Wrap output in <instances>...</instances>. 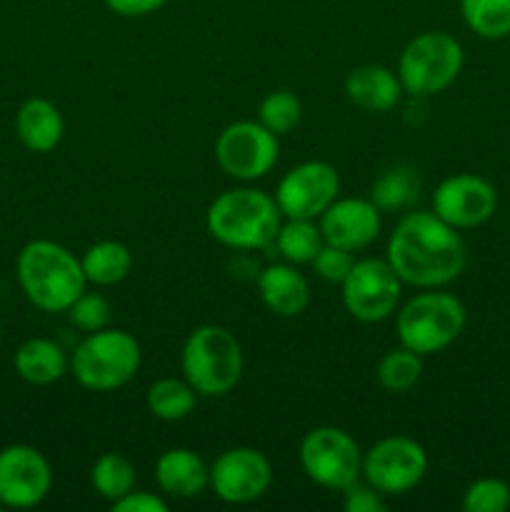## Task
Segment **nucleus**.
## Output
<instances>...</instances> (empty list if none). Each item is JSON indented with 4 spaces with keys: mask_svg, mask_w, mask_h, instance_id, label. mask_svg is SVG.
Listing matches in <instances>:
<instances>
[{
    "mask_svg": "<svg viewBox=\"0 0 510 512\" xmlns=\"http://www.w3.org/2000/svg\"><path fill=\"white\" fill-rule=\"evenodd\" d=\"M428 470V455L423 445L405 435H390L378 440L363 455V478L383 495L410 493Z\"/></svg>",
    "mask_w": 510,
    "mask_h": 512,
    "instance_id": "obj_9",
    "label": "nucleus"
},
{
    "mask_svg": "<svg viewBox=\"0 0 510 512\" xmlns=\"http://www.w3.org/2000/svg\"><path fill=\"white\" fill-rule=\"evenodd\" d=\"M343 305L360 323H380L390 318L400 300L403 280L395 275L388 260L365 258L353 263L343 280Z\"/></svg>",
    "mask_w": 510,
    "mask_h": 512,
    "instance_id": "obj_10",
    "label": "nucleus"
},
{
    "mask_svg": "<svg viewBox=\"0 0 510 512\" xmlns=\"http://www.w3.org/2000/svg\"><path fill=\"white\" fill-rule=\"evenodd\" d=\"M165 3H168V0H105V5H108L115 15H123V18H140V15L155 13V10L163 8Z\"/></svg>",
    "mask_w": 510,
    "mask_h": 512,
    "instance_id": "obj_35",
    "label": "nucleus"
},
{
    "mask_svg": "<svg viewBox=\"0 0 510 512\" xmlns=\"http://www.w3.org/2000/svg\"><path fill=\"white\" fill-rule=\"evenodd\" d=\"M300 465L320 488L343 493L363 475V453L340 428H315L300 443Z\"/></svg>",
    "mask_w": 510,
    "mask_h": 512,
    "instance_id": "obj_8",
    "label": "nucleus"
},
{
    "mask_svg": "<svg viewBox=\"0 0 510 512\" xmlns=\"http://www.w3.org/2000/svg\"><path fill=\"white\" fill-rule=\"evenodd\" d=\"M260 300L270 313L280 318H295L305 313L310 303V285L303 278V273L288 265H268L258 278Z\"/></svg>",
    "mask_w": 510,
    "mask_h": 512,
    "instance_id": "obj_17",
    "label": "nucleus"
},
{
    "mask_svg": "<svg viewBox=\"0 0 510 512\" xmlns=\"http://www.w3.org/2000/svg\"><path fill=\"white\" fill-rule=\"evenodd\" d=\"M80 265H83L88 283L108 288V285H115L128 278L130 268H133V255L118 240H103V243H95L85 250Z\"/></svg>",
    "mask_w": 510,
    "mask_h": 512,
    "instance_id": "obj_22",
    "label": "nucleus"
},
{
    "mask_svg": "<svg viewBox=\"0 0 510 512\" xmlns=\"http://www.w3.org/2000/svg\"><path fill=\"white\" fill-rule=\"evenodd\" d=\"M110 505H113V512H168V503L163 498L153 493H138V490H130L128 495Z\"/></svg>",
    "mask_w": 510,
    "mask_h": 512,
    "instance_id": "obj_34",
    "label": "nucleus"
},
{
    "mask_svg": "<svg viewBox=\"0 0 510 512\" xmlns=\"http://www.w3.org/2000/svg\"><path fill=\"white\" fill-rule=\"evenodd\" d=\"M155 480L163 493L188 500L210 488V468L193 450L173 448L165 450L155 463Z\"/></svg>",
    "mask_w": 510,
    "mask_h": 512,
    "instance_id": "obj_18",
    "label": "nucleus"
},
{
    "mask_svg": "<svg viewBox=\"0 0 510 512\" xmlns=\"http://www.w3.org/2000/svg\"><path fill=\"white\" fill-rule=\"evenodd\" d=\"M273 245L288 263L303 265L313 263L315 255L325 245V238L320 233V225H315L313 220L288 218V223L280 225L278 238H275Z\"/></svg>",
    "mask_w": 510,
    "mask_h": 512,
    "instance_id": "obj_25",
    "label": "nucleus"
},
{
    "mask_svg": "<svg viewBox=\"0 0 510 512\" xmlns=\"http://www.w3.org/2000/svg\"><path fill=\"white\" fill-rule=\"evenodd\" d=\"M465 320V305L455 295L430 288V293L415 295L403 305L395 325L403 348L423 358L453 345L463 333Z\"/></svg>",
    "mask_w": 510,
    "mask_h": 512,
    "instance_id": "obj_6",
    "label": "nucleus"
},
{
    "mask_svg": "<svg viewBox=\"0 0 510 512\" xmlns=\"http://www.w3.org/2000/svg\"><path fill=\"white\" fill-rule=\"evenodd\" d=\"M215 160L230 178L258 180L268 175L278 160V135L263 123L238 120L215 140Z\"/></svg>",
    "mask_w": 510,
    "mask_h": 512,
    "instance_id": "obj_11",
    "label": "nucleus"
},
{
    "mask_svg": "<svg viewBox=\"0 0 510 512\" xmlns=\"http://www.w3.org/2000/svg\"><path fill=\"white\" fill-rule=\"evenodd\" d=\"M135 480H138L135 465L120 453L100 455L95 460L93 470H90V483H93V488L105 500H110V503H115L123 495H128L130 490H135Z\"/></svg>",
    "mask_w": 510,
    "mask_h": 512,
    "instance_id": "obj_26",
    "label": "nucleus"
},
{
    "mask_svg": "<svg viewBox=\"0 0 510 512\" xmlns=\"http://www.w3.org/2000/svg\"><path fill=\"white\" fill-rule=\"evenodd\" d=\"M320 233L325 243L355 253L363 250L378 238L380 210L373 200L363 198H335L320 215Z\"/></svg>",
    "mask_w": 510,
    "mask_h": 512,
    "instance_id": "obj_16",
    "label": "nucleus"
},
{
    "mask_svg": "<svg viewBox=\"0 0 510 512\" xmlns=\"http://www.w3.org/2000/svg\"><path fill=\"white\" fill-rule=\"evenodd\" d=\"M345 95L368 113H385L398 105L403 85L393 70L383 65H363L345 78Z\"/></svg>",
    "mask_w": 510,
    "mask_h": 512,
    "instance_id": "obj_19",
    "label": "nucleus"
},
{
    "mask_svg": "<svg viewBox=\"0 0 510 512\" xmlns=\"http://www.w3.org/2000/svg\"><path fill=\"white\" fill-rule=\"evenodd\" d=\"M53 485V470L33 445H8L0 450V505L28 510L43 503Z\"/></svg>",
    "mask_w": 510,
    "mask_h": 512,
    "instance_id": "obj_13",
    "label": "nucleus"
},
{
    "mask_svg": "<svg viewBox=\"0 0 510 512\" xmlns=\"http://www.w3.org/2000/svg\"><path fill=\"white\" fill-rule=\"evenodd\" d=\"M70 323L75 325L83 333H95V330L108 328L110 315H113V308H110L108 300L98 293H83L68 310Z\"/></svg>",
    "mask_w": 510,
    "mask_h": 512,
    "instance_id": "obj_31",
    "label": "nucleus"
},
{
    "mask_svg": "<svg viewBox=\"0 0 510 512\" xmlns=\"http://www.w3.org/2000/svg\"><path fill=\"white\" fill-rule=\"evenodd\" d=\"M15 133L33 153H50L63 140L65 123L60 110L45 98H30L15 115Z\"/></svg>",
    "mask_w": 510,
    "mask_h": 512,
    "instance_id": "obj_20",
    "label": "nucleus"
},
{
    "mask_svg": "<svg viewBox=\"0 0 510 512\" xmlns=\"http://www.w3.org/2000/svg\"><path fill=\"white\" fill-rule=\"evenodd\" d=\"M420 195V178L413 168L408 165H398V168L388 170L375 180L373 190H370V200L380 213H393V210H403L413 205Z\"/></svg>",
    "mask_w": 510,
    "mask_h": 512,
    "instance_id": "obj_24",
    "label": "nucleus"
},
{
    "mask_svg": "<svg viewBox=\"0 0 510 512\" xmlns=\"http://www.w3.org/2000/svg\"><path fill=\"white\" fill-rule=\"evenodd\" d=\"M338 190V170L323 160H308L283 175L275 190V203L283 218L315 220L338 198Z\"/></svg>",
    "mask_w": 510,
    "mask_h": 512,
    "instance_id": "obj_12",
    "label": "nucleus"
},
{
    "mask_svg": "<svg viewBox=\"0 0 510 512\" xmlns=\"http://www.w3.org/2000/svg\"><path fill=\"white\" fill-rule=\"evenodd\" d=\"M463 48L453 35L443 30L420 33L403 48L398 60V78L405 93L415 98H430L443 93L460 75Z\"/></svg>",
    "mask_w": 510,
    "mask_h": 512,
    "instance_id": "obj_7",
    "label": "nucleus"
},
{
    "mask_svg": "<svg viewBox=\"0 0 510 512\" xmlns=\"http://www.w3.org/2000/svg\"><path fill=\"white\" fill-rule=\"evenodd\" d=\"M208 233L235 250H265L275 243L283 225L275 198L258 188H233L210 203Z\"/></svg>",
    "mask_w": 510,
    "mask_h": 512,
    "instance_id": "obj_3",
    "label": "nucleus"
},
{
    "mask_svg": "<svg viewBox=\"0 0 510 512\" xmlns=\"http://www.w3.org/2000/svg\"><path fill=\"white\" fill-rule=\"evenodd\" d=\"M300 118H303V108L290 90H275L260 103L258 123H263L275 135H288L290 130L298 128Z\"/></svg>",
    "mask_w": 510,
    "mask_h": 512,
    "instance_id": "obj_29",
    "label": "nucleus"
},
{
    "mask_svg": "<svg viewBox=\"0 0 510 512\" xmlns=\"http://www.w3.org/2000/svg\"><path fill=\"white\" fill-rule=\"evenodd\" d=\"M465 25L485 40L510 35V0H460Z\"/></svg>",
    "mask_w": 510,
    "mask_h": 512,
    "instance_id": "obj_27",
    "label": "nucleus"
},
{
    "mask_svg": "<svg viewBox=\"0 0 510 512\" xmlns=\"http://www.w3.org/2000/svg\"><path fill=\"white\" fill-rule=\"evenodd\" d=\"M20 290L43 313H65L85 293L80 260L53 240H30L15 260Z\"/></svg>",
    "mask_w": 510,
    "mask_h": 512,
    "instance_id": "obj_2",
    "label": "nucleus"
},
{
    "mask_svg": "<svg viewBox=\"0 0 510 512\" xmlns=\"http://www.w3.org/2000/svg\"><path fill=\"white\" fill-rule=\"evenodd\" d=\"M385 260L405 285L430 290L460 278L468 248L453 225L435 213H408L390 233Z\"/></svg>",
    "mask_w": 510,
    "mask_h": 512,
    "instance_id": "obj_1",
    "label": "nucleus"
},
{
    "mask_svg": "<svg viewBox=\"0 0 510 512\" xmlns=\"http://www.w3.org/2000/svg\"><path fill=\"white\" fill-rule=\"evenodd\" d=\"M0 510H3V505H0Z\"/></svg>",
    "mask_w": 510,
    "mask_h": 512,
    "instance_id": "obj_36",
    "label": "nucleus"
},
{
    "mask_svg": "<svg viewBox=\"0 0 510 512\" xmlns=\"http://www.w3.org/2000/svg\"><path fill=\"white\" fill-rule=\"evenodd\" d=\"M140 343L125 330L103 328L90 333L70 358V373L83 388L110 393L133 380L140 368Z\"/></svg>",
    "mask_w": 510,
    "mask_h": 512,
    "instance_id": "obj_5",
    "label": "nucleus"
},
{
    "mask_svg": "<svg viewBox=\"0 0 510 512\" xmlns=\"http://www.w3.org/2000/svg\"><path fill=\"white\" fill-rule=\"evenodd\" d=\"M385 495L378 493L373 485L353 483L343 490V508L345 512H385Z\"/></svg>",
    "mask_w": 510,
    "mask_h": 512,
    "instance_id": "obj_33",
    "label": "nucleus"
},
{
    "mask_svg": "<svg viewBox=\"0 0 510 512\" xmlns=\"http://www.w3.org/2000/svg\"><path fill=\"white\" fill-rule=\"evenodd\" d=\"M145 403H148V410L155 418L165 420V423H175V420H183L193 413L195 403H198V393H195L188 380L163 378L150 385Z\"/></svg>",
    "mask_w": 510,
    "mask_h": 512,
    "instance_id": "obj_23",
    "label": "nucleus"
},
{
    "mask_svg": "<svg viewBox=\"0 0 510 512\" xmlns=\"http://www.w3.org/2000/svg\"><path fill=\"white\" fill-rule=\"evenodd\" d=\"M15 373L30 385H53L68 373L70 360L58 343L48 338H30L13 358Z\"/></svg>",
    "mask_w": 510,
    "mask_h": 512,
    "instance_id": "obj_21",
    "label": "nucleus"
},
{
    "mask_svg": "<svg viewBox=\"0 0 510 512\" xmlns=\"http://www.w3.org/2000/svg\"><path fill=\"white\" fill-rule=\"evenodd\" d=\"M270 483H273L270 460L255 448H230L210 465V488L223 503H253L268 493Z\"/></svg>",
    "mask_w": 510,
    "mask_h": 512,
    "instance_id": "obj_14",
    "label": "nucleus"
},
{
    "mask_svg": "<svg viewBox=\"0 0 510 512\" xmlns=\"http://www.w3.org/2000/svg\"><path fill=\"white\" fill-rule=\"evenodd\" d=\"M353 263L355 260L350 258V250L335 248V245L325 243L310 265H313L315 273L323 280H328V283H343V280L348 278Z\"/></svg>",
    "mask_w": 510,
    "mask_h": 512,
    "instance_id": "obj_32",
    "label": "nucleus"
},
{
    "mask_svg": "<svg viewBox=\"0 0 510 512\" xmlns=\"http://www.w3.org/2000/svg\"><path fill=\"white\" fill-rule=\"evenodd\" d=\"M420 373H423V360H420L418 353L408 348L390 350L380 358L378 370V383L383 385L388 393H408L410 388H415L420 380Z\"/></svg>",
    "mask_w": 510,
    "mask_h": 512,
    "instance_id": "obj_28",
    "label": "nucleus"
},
{
    "mask_svg": "<svg viewBox=\"0 0 510 512\" xmlns=\"http://www.w3.org/2000/svg\"><path fill=\"white\" fill-rule=\"evenodd\" d=\"M495 208H498V193L480 175H450L433 193V213L455 230L488 223Z\"/></svg>",
    "mask_w": 510,
    "mask_h": 512,
    "instance_id": "obj_15",
    "label": "nucleus"
},
{
    "mask_svg": "<svg viewBox=\"0 0 510 512\" xmlns=\"http://www.w3.org/2000/svg\"><path fill=\"white\" fill-rule=\"evenodd\" d=\"M510 508V485L498 478L475 480L463 495L465 512H505Z\"/></svg>",
    "mask_w": 510,
    "mask_h": 512,
    "instance_id": "obj_30",
    "label": "nucleus"
},
{
    "mask_svg": "<svg viewBox=\"0 0 510 512\" xmlns=\"http://www.w3.org/2000/svg\"><path fill=\"white\" fill-rule=\"evenodd\" d=\"M183 375L203 398L228 395L243 375V348L230 330L200 325L188 335L180 353Z\"/></svg>",
    "mask_w": 510,
    "mask_h": 512,
    "instance_id": "obj_4",
    "label": "nucleus"
}]
</instances>
